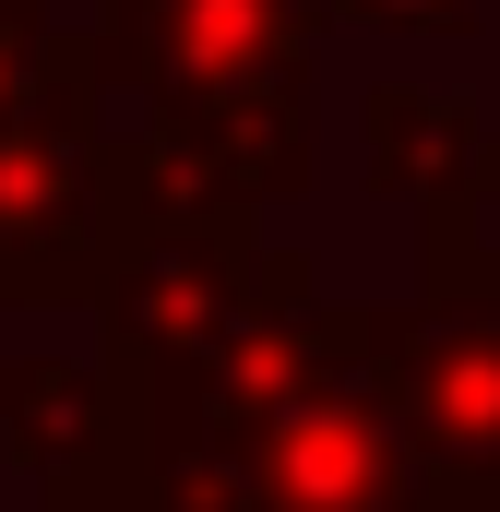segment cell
Returning a JSON list of instances; mask_svg holds the SVG:
<instances>
[{"mask_svg": "<svg viewBox=\"0 0 500 512\" xmlns=\"http://www.w3.org/2000/svg\"><path fill=\"white\" fill-rule=\"evenodd\" d=\"M322 0H96V96H131V131H96L108 239L120 227H262L322 179Z\"/></svg>", "mask_w": 500, "mask_h": 512, "instance_id": "obj_1", "label": "cell"}, {"mask_svg": "<svg viewBox=\"0 0 500 512\" xmlns=\"http://www.w3.org/2000/svg\"><path fill=\"white\" fill-rule=\"evenodd\" d=\"M96 131H108L96 84L0 131V298H96V262H108Z\"/></svg>", "mask_w": 500, "mask_h": 512, "instance_id": "obj_3", "label": "cell"}, {"mask_svg": "<svg viewBox=\"0 0 500 512\" xmlns=\"http://www.w3.org/2000/svg\"><path fill=\"white\" fill-rule=\"evenodd\" d=\"M334 24H381V36H465L489 0H322Z\"/></svg>", "mask_w": 500, "mask_h": 512, "instance_id": "obj_6", "label": "cell"}, {"mask_svg": "<svg viewBox=\"0 0 500 512\" xmlns=\"http://www.w3.org/2000/svg\"><path fill=\"white\" fill-rule=\"evenodd\" d=\"M120 453H131V429L96 358H0V465H24L36 489H72Z\"/></svg>", "mask_w": 500, "mask_h": 512, "instance_id": "obj_4", "label": "cell"}, {"mask_svg": "<svg viewBox=\"0 0 500 512\" xmlns=\"http://www.w3.org/2000/svg\"><path fill=\"white\" fill-rule=\"evenodd\" d=\"M441 512H500V298H322Z\"/></svg>", "mask_w": 500, "mask_h": 512, "instance_id": "obj_2", "label": "cell"}, {"mask_svg": "<svg viewBox=\"0 0 500 512\" xmlns=\"http://www.w3.org/2000/svg\"><path fill=\"white\" fill-rule=\"evenodd\" d=\"M36 512H155V501H143V477H131V453H120V465H96L72 489H36Z\"/></svg>", "mask_w": 500, "mask_h": 512, "instance_id": "obj_7", "label": "cell"}, {"mask_svg": "<svg viewBox=\"0 0 500 512\" xmlns=\"http://www.w3.org/2000/svg\"><path fill=\"white\" fill-rule=\"evenodd\" d=\"M84 84H96V48L60 36L48 0H0V131L60 108V96H84Z\"/></svg>", "mask_w": 500, "mask_h": 512, "instance_id": "obj_5", "label": "cell"}]
</instances>
